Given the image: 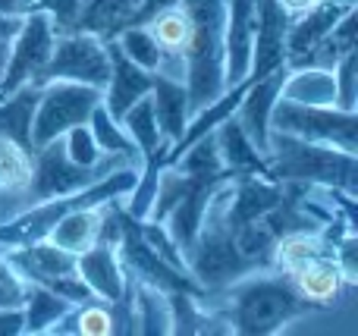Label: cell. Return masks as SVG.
Listing matches in <instances>:
<instances>
[{"label": "cell", "instance_id": "6", "mask_svg": "<svg viewBox=\"0 0 358 336\" xmlns=\"http://www.w3.org/2000/svg\"><path fill=\"white\" fill-rule=\"evenodd\" d=\"M271 129L305 138V142L330 145L349 154L358 151V113L340 110V107H311L277 98L271 110Z\"/></svg>", "mask_w": 358, "mask_h": 336}, {"label": "cell", "instance_id": "40", "mask_svg": "<svg viewBox=\"0 0 358 336\" xmlns=\"http://www.w3.org/2000/svg\"><path fill=\"white\" fill-rule=\"evenodd\" d=\"M330 3H343V6H358V0H330Z\"/></svg>", "mask_w": 358, "mask_h": 336}, {"label": "cell", "instance_id": "12", "mask_svg": "<svg viewBox=\"0 0 358 336\" xmlns=\"http://www.w3.org/2000/svg\"><path fill=\"white\" fill-rule=\"evenodd\" d=\"M286 73H289V66H280V69H273L271 75H264V79H255L252 85L245 88V94H242L239 107H236V113H233L236 123H239L242 132L248 136V142L255 145V151L264 157V163H267V136H271V110L280 98Z\"/></svg>", "mask_w": 358, "mask_h": 336}, {"label": "cell", "instance_id": "38", "mask_svg": "<svg viewBox=\"0 0 358 336\" xmlns=\"http://www.w3.org/2000/svg\"><path fill=\"white\" fill-rule=\"evenodd\" d=\"M179 0H142L138 3V10H136V16H132V25H145L155 13H161V10H167V6H176Z\"/></svg>", "mask_w": 358, "mask_h": 336}, {"label": "cell", "instance_id": "15", "mask_svg": "<svg viewBox=\"0 0 358 336\" xmlns=\"http://www.w3.org/2000/svg\"><path fill=\"white\" fill-rule=\"evenodd\" d=\"M107 57H110V79H107V85H104L101 104L107 107L110 117L120 119L138 98H145V94L151 92L155 73H148V69H142L138 63H132L129 57L120 50V44L113 41V38L107 41Z\"/></svg>", "mask_w": 358, "mask_h": 336}, {"label": "cell", "instance_id": "13", "mask_svg": "<svg viewBox=\"0 0 358 336\" xmlns=\"http://www.w3.org/2000/svg\"><path fill=\"white\" fill-rule=\"evenodd\" d=\"M286 25H289V13L277 0H258L252 69H248L252 79H264L273 69L286 66Z\"/></svg>", "mask_w": 358, "mask_h": 336}, {"label": "cell", "instance_id": "18", "mask_svg": "<svg viewBox=\"0 0 358 336\" xmlns=\"http://www.w3.org/2000/svg\"><path fill=\"white\" fill-rule=\"evenodd\" d=\"M104 205H85V207H73V211H66L54 224V230L48 233V239L54 245H60V249L73 251V255H82V251L92 249V245L101 239Z\"/></svg>", "mask_w": 358, "mask_h": 336}, {"label": "cell", "instance_id": "1", "mask_svg": "<svg viewBox=\"0 0 358 336\" xmlns=\"http://www.w3.org/2000/svg\"><path fill=\"white\" fill-rule=\"evenodd\" d=\"M201 305L220 314L229 324V330L242 336L280 333L292 321L315 314V308L292 289L289 277L273 268H267L264 274L252 270L217 293H204Z\"/></svg>", "mask_w": 358, "mask_h": 336}, {"label": "cell", "instance_id": "34", "mask_svg": "<svg viewBox=\"0 0 358 336\" xmlns=\"http://www.w3.org/2000/svg\"><path fill=\"white\" fill-rule=\"evenodd\" d=\"M41 10L50 16L54 31H73L76 29V16H79V0H38Z\"/></svg>", "mask_w": 358, "mask_h": 336}, {"label": "cell", "instance_id": "30", "mask_svg": "<svg viewBox=\"0 0 358 336\" xmlns=\"http://www.w3.org/2000/svg\"><path fill=\"white\" fill-rule=\"evenodd\" d=\"M336 79V107L355 113L358 110V50H349L334 66Z\"/></svg>", "mask_w": 358, "mask_h": 336}, {"label": "cell", "instance_id": "23", "mask_svg": "<svg viewBox=\"0 0 358 336\" xmlns=\"http://www.w3.org/2000/svg\"><path fill=\"white\" fill-rule=\"evenodd\" d=\"M88 129H92L94 142H98V148L104 151V154H117V157H123L126 163H132V167H138V170L145 167V154H142V148H138V145L132 142L129 132H126L123 126H120V119L107 113V107H104V104H98V107L92 110V117H88Z\"/></svg>", "mask_w": 358, "mask_h": 336}, {"label": "cell", "instance_id": "8", "mask_svg": "<svg viewBox=\"0 0 358 336\" xmlns=\"http://www.w3.org/2000/svg\"><path fill=\"white\" fill-rule=\"evenodd\" d=\"M50 79H69L82 82V85H94L104 92L107 79H110V57H107V41L92 31H60L50 48V60L44 66L38 85Z\"/></svg>", "mask_w": 358, "mask_h": 336}, {"label": "cell", "instance_id": "4", "mask_svg": "<svg viewBox=\"0 0 358 336\" xmlns=\"http://www.w3.org/2000/svg\"><path fill=\"white\" fill-rule=\"evenodd\" d=\"M267 173L277 182H311V186H336L358 195V161L355 154L330 145L305 142L271 129L267 136Z\"/></svg>", "mask_w": 358, "mask_h": 336}, {"label": "cell", "instance_id": "29", "mask_svg": "<svg viewBox=\"0 0 358 336\" xmlns=\"http://www.w3.org/2000/svg\"><path fill=\"white\" fill-rule=\"evenodd\" d=\"M113 41L120 44V50H123L132 63H138V66L148 69V73H155L157 63H161V48H157V41L151 38V31L145 29V25H126Z\"/></svg>", "mask_w": 358, "mask_h": 336}, {"label": "cell", "instance_id": "39", "mask_svg": "<svg viewBox=\"0 0 358 336\" xmlns=\"http://www.w3.org/2000/svg\"><path fill=\"white\" fill-rule=\"evenodd\" d=\"M277 3L283 6V10L289 13V16H296V13H305L308 6H315L317 0H277Z\"/></svg>", "mask_w": 358, "mask_h": 336}, {"label": "cell", "instance_id": "33", "mask_svg": "<svg viewBox=\"0 0 358 336\" xmlns=\"http://www.w3.org/2000/svg\"><path fill=\"white\" fill-rule=\"evenodd\" d=\"M25 277L6 261V255L0 251V308H22L25 302Z\"/></svg>", "mask_w": 358, "mask_h": 336}, {"label": "cell", "instance_id": "9", "mask_svg": "<svg viewBox=\"0 0 358 336\" xmlns=\"http://www.w3.org/2000/svg\"><path fill=\"white\" fill-rule=\"evenodd\" d=\"M54 22L44 10L29 13L22 16L16 35L10 41V57H6V66L0 73V98H6L10 92H16L19 85H29V82L41 79L44 66L50 60V48H54Z\"/></svg>", "mask_w": 358, "mask_h": 336}, {"label": "cell", "instance_id": "11", "mask_svg": "<svg viewBox=\"0 0 358 336\" xmlns=\"http://www.w3.org/2000/svg\"><path fill=\"white\" fill-rule=\"evenodd\" d=\"M227 3V22H223V79L239 85L248 79L252 69V44H255V19H258V0H223Z\"/></svg>", "mask_w": 358, "mask_h": 336}, {"label": "cell", "instance_id": "16", "mask_svg": "<svg viewBox=\"0 0 358 336\" xmlns=\"http://www.w3.org/2000/svg\"><path fill=\"white\" fill-rule=\"evenodd\" d=\"M346 10H352V6L330 3V0H317V3L308 6L305 13L289 16V25H286V63L311 54V50H315L317 44L334 31V25L340 22V16Z\"/></svg>", "mask_w": 358, "mask_h": 336}, {"label": "cell", "instance_id": "28", "mask_svg": "<svg viewBox=\"0 0 358 336\" xmlns=\"http://www.w3.org/2000/svg\"><path fill=\"white\" fill-rule=\"evenodd\" d=\"M31 180V151L0 138V192H19Z\"/></svg>", "mask_w": 358, "mask_h": 336}, {"label": "cell", "instance_id": "25", "mask_svg": "<svg viewBox=\"0 0 358 336\" xmlns=\"http://www.w3.org/2000/svg\"><path fill=\"white\" fill-rule=\"evenodd\" d=\"M120 126L132 136V142L142 148L145 161L148 157H157V154H167L170 145L161 138V129H157V117H155V104H151V94L138 98L129 110L120 117Z\"/></svg>", "mask_w": 358, "mask_h": 336}, {"label": "cell", "instance_id": "26", "mask_svg": "<svg viewBox=\"0 0 358 336\" xmlns=\"http://www.w3.org/2000/svg\"><path fill=\"white\" fill-rule=\"evenodd\" d=\"M69 308H73V302L60 299L57 293H50V289H44V286L29 283V289H25V302H22V318H25L22 333H31V336L48 333L50 324H57Z\"/></svg>", "mask_w": 358, "mask_h": 336}, {"label": "cell", "instance_id": "17", "mask_svg": "<svg viewBox=\"0 0 358 336\" xmlns=\"http://www.w3.org/2000/svg\"><path fill=\"white\" fill-rule=\"evenodd\" d=\"M148 94H151V104H155L161 138L167 145H176L179 136L185 132V123H189V92H185V82L155 73Z\"/></svg>", "mask_w": 358, "mask_h": 336}, {"label": "cell", "instance_id": "31", "mask_svg": "<svg viewBox=\"0 0 358 336\" xmlns=\"http://www.w3.org/2000/svg\"><path fill=\"white\" fill-rule=\"evenodd\" d=\"M113 314L110 305L101 299H88L76 305V336H110Z\"/></svg>", "mask_w": 358, "mask_h": 336}, {"label": "cell", "instance_id": "7", "mask_svg": "<svg viewBox=\"0 0 358 336\" xmlns=\"http://www.w3.org/2000/svg\"><path fill=\"white\" fill-rule=\"evenodd\" d=\"M101 98H104V92L94 85H82V82L69 79L44 82L41 94H38L35 119H31V151L66 136L73 126L88 123V117L101 104Z\"/></svg>", "mask_w": 358, "mask_h": 336}, {"label": "cell", "instance_id": "24", "mask_svg": "<svg viewBox=\"0 0 358 336\" xmlns=\"http://www.w3.org/2000/svg\"><path fill=\"white\" fill-rule=\"evenodd\" d=\"M132 293H136V318L138 333L148 336H167L173 333V314H170V295L157 286L136 280L132 277Z\"/></svg>", "mask_w": 358, "mask_h": 336}, {"label": "cell", "instance_id": "35", "mask_svg": "<svg viewBox=\"0 0 358 336\" xmlns=\"http://www.w3.org/2000/svg\"><path fill=\"white\" fill-rule=\"evenodd\" d=\"M25 327L22 308H0V336H19Z\"/></svg>", "mask_w": 358, "mask_h": 336}, {"label": "cell", "instance_id": "3", "mask_svg": "<svg viewBox=\"0 0 358 336\" xmlns=\"http://www.w3.org/2000/svg\"><path fill=\"white\" fill-rule=\"evenodd\" d=\"M117 167H132V163H126L123 157H117V154H104V161H101L98 167H79V163L69 161L63 136L54 138V142H48V145L31 151L29 186L19 189V192H0V224L16 217V214L25 211V207L38 205V201L82 192L85 186L98 182L101 176H107Z\"/></svg>", "mask_w": 358, "mask_h": 336}, {"label": "cell", "instance_id": "14", "mask_svg": "<svg viewBox=\"0 0 358 336\" xmlns=\"http://www.w3.org/2000/svg\"><path fill=\"white\" fill-rule=\"evenodd\" d=\"M76 261H79V274L94 299L107 302V305L123 299L129 274H126V268H123L117 242H104V239H101V242H94L92 249H85L82 255H76Z\"/></svg>", "mask_w": 358, "mask_h": 336}, {"label": "cell", "instance_id": "2", "mask_svg": "<svg viewBox=\"0 0 358 336\" xmlns=\"http://www.w3.org/2000/svg\"><path fill=\"white\" fill-rule=\"evenodd\" d=\"M192 22L189 44L182 50L185 60V92H189V117L208 107L227 92L223 79V0H179Z\"/></svg>", "mask_w": 358, "mask_h": 336}, {"label": "cell", "instance_id": "20", "mask_svg": "<svg viewBox=\"0 0 358 336\" xmlns=\"http://www.w3.org/2000/svg\"><path fill=\"white\" fill-rule=\"evenodd\" d=\"M38 94H41V85L29 82L0 98V138H10L31 151V119H35Z\"/></svg>", "mask_w": 358, "mask_h": 336}, {"label": "cell", "instance_id": "36", "mask_svg": "<svg viewBox=\"0 0 358 336\" xmlns=\"http://www.w3.org/2000/svg\"><path fill=\"white\" fill-rule=\"evenodd\" d=\"M19 22H22V19L0 16V73H3V66H6V57H10V41H13V35H16Z\"/></svg>", "mask_w": 358, "mask_h": 336}, {"label": "cell", "instance_id": "21", "mask_svg": "<svg viewBox=\"0 0 358 336\" xmlns=\"http://www.w3.org/2000/svg\"><path fill=\"white\" fill-rule=\"evenodd\" d=\"M280 98L299 101L311 107H336V79L334 69L324 66H299L289 69L280 88Z\"/></svg>", "mask_w": 358, "mask_h": 336}, {"label": "cell", "instance_id": "27", "mask_svg": "<svg viewBox=\"0 0 358 336\" xmlns=\"http://www.w3.org/2000/svg\"><path fill=\"white\" fill-rule=\"evenodd\" d=\"M145 29L151 31V38L157 41L161 48V57H182L185 44H189V31H192V22L185 16L182 6H167V10L155 13V16L145 22Z\"/></svg>", "mask_w": 358, "mask_h": 336}, {"label": "cell", "instance_id": "32", "mask_svg": "<svg viewBox=\"0 0 358 336\" xmlns=\"http://www.w3.org/2000/svg\"><path fill=\"white\" fill-rule=\"evenodd\" d=\"M63 145H66L69 161L79 163V167H98V163L104 161V151L98 148V142H94V136H92V129H88V123L73 126V129L63 136Z\"/></svg>", "mask_w": 358, "mask_h": 336}, {"label": "cell", "instance_id": "37", "mask_svg": "<svg viewBox=\"0 0 358 336\" xmlns=\"http://www.w3.org/2000/svg\"><path fill=\"white\" fill-rule=\"evenodd\" d=\"M38 10H41L38 0H0V16H10V19H22Z\"/></svg>", "mask_w": 358, "mask_h": 336}, {"label": "cell", "instance_id": "22", "mask_svg": "<svg viewBox=\"0 0 358 336\" xmlns=\"http://www.w3.org/2000/svg\"><path fill=\"white\" fill-rule=\"evenodd\" d=\"M214 138H217V148H220L223 167H227L233 176L267 173L264 157L255 151V145L248 142V136L242 132V126L236 123V117L223 119V123L214 129Z\"/></svg>", "mask_w": 358, "mask_h": 336}, {"label": "cell", "instance_id": "19", "mask_svg": "<svg viewBox=\"0 0 358 336\" xmlns=\"http://www.w3.org/2000/svg\"><path fill=\"white\" fill-rule=\"evenodd\" d=\"M138 3L142 0H79V16H76V29L92 31V35L117 38L126 25H132Z\"/></svg>", "mask_w": 358, "mask_h": 336}, {"label": "cell", "instance_id": "10", "mask_svg": "<svg viewBox=\"0 0 358 336\" xmlns=\"http://www.w3.org/2000/svg\"><path fill=\"white\" fill-rule=\"evenodd\" d=\"M289 283L305 302H308L315 312H324V308H334L352 293V283L346 280L340 261H336V251H327V255H317L302 261L299 268H292Z\"/></svg>", "mask_w": 358, "mask_h": 336}, {"label": "cell", "instance_id": "5", "mask_svg": "<svg viewBox=\"0 0 358 336\" xmlns=\"http://www.w3.org/2000/svg\"><path fill=\"white\" fill-rule=\"evenodd\" d=\"M3 255H6V261L25 277V283L50 289V293H57L60 299L73 302V305H82V302L94 299L79 274L76 255L60 249V245H54L50 239L16 245V249H6Z\"/></svg>", "mask_w": 358, "mask_h": 336}]
</instances>
